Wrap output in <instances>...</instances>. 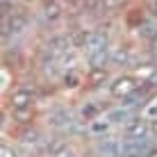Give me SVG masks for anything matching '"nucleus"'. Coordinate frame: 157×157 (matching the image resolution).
Returning a JSON list of instances; mask_svg holds the SVG:
<instances>
[{
  "instance_id": "obj_1",
  "label": "nucleus",
  "mask_w": 157,
  "mask_h": 157,
  "mask_svg": "<svg viewBox=\"0 0 157 157\" xmlns=\"http://www.w3.org/2000/svg\"><path fill=\"white\" fill-rule=\"evenodd\" d=\"M34 102H36V91L32 86H18V89H14L12 91V102H9L12 105V116L21 123L30 121Z\"/></svg>"
},
{
  "instance_id": "obj_2",
  "label": "nucleus",
  "mask_w": 157,
  "mask_h": 157,
  "mask_svg": "<svg viewBox=\"0 0 157 157\" xmlns=\"http://www.w3.org/2000/svg\"><path fill=\"white\" fill-rule=\"evenodd\" d=\"M153 153L150 137H128L121 141V157H146Z\"/></svg>"
},
{
  "instance_id": "obj_3",
  "label": "nucleus",
  "mask_w": 157,
  "mask_h": 157,
  "mask_svg": "<svg viewBox=\"0 0 157 157\" xmlns=\"http://www.w3.org/2000/svg\"><path fill=\"white\" fill-rule=\"evenodd\" d=\"M28 25H30V18L25 14H21V12H14L12 16H5L2 18V39L7 41L9 36L16 39V36L25 34Z\"/></svg>"
},
{
  "instance_id": "obj_4",
  "label": "nucleus",
  "mask_w": 157,
  "mask_h": 157,
  "mask_svg": "<svg viewBox=\"0 0 157 157\" xmlns=\"http://www.w3.org/2000/svg\"><path fill=\"white\" fill-rule=\"evenodd\" d=\"M137 89H139V82H137V80L130 78V75H123V78H118L116 82L112 84L109 94L114 96V98H123V100H128Z\"/></svg>"
},
{
  "instance_id": "obj_5",
  "label": "nucleus",
  "mask_w": 157,
  "mask_h": 157,
  "mask_svg": "<svg viewBox=\"0 0 157 157\" xmlns=\"http://www.w3.org/2000/svg\"><path fill=\"white\" fill-rule=\"evenodd\" d=\"M96 153L100 157H121V141L118 139H112V137H102L98 146H96Z\"/></svg>"
},
{
  "instance_id": "obj_6",
  "label": "nucleus",
  "mask_w": 157,
  "mask_h": 157,
  "mask_svg": "<svg viewBox=\"0 0 157 157\" xmlns=\"http://www.w3.org/2000/svg\"><path fill=\"white\" fill-rule=\"evenodd\" d=\"M123 132H125V137H146L148 134V123L139 121V118H132V121H128L125 125H123Z\"/></svg>"
},
{
  "instance_id": "obj_7",
  "label": "nucleus",
  "mask_w": 157,
  "mask_h": 157,
  "mask_svg": "<svg viewBox=\"0 0 157 157\" xmlns=\"http://www.w3.org/2000/svg\"><path fill=\"white\" fill-rule=\"evenodd\" d=\"M132 107H128V105H123V107H118V109H112V112H107V121L109 123H128V121H132Z\"/></svg>"
},
{
  "instance_id": "obj_8",
  "label": "nucleus",
  "mask_w": 157,
  "mask_h": 157,
  "mask_svg": "<svg viewBox=\"0 0 157 157\" xmlns=\"http://www.w3.org/2000/svg\"><path fill=\"white\" fill-rule=\"evenodd\" d=\"M43 18H46L48 21V23H55V21H59V18H62V5H59V2H50V5H46V7H43Z\"/></svg>"
},
{
  "instance_id": "obj_9",
  "label": "nucleus",
  "mask_w": 157,
  "mask_h": 157,
  "mask_svg": "<svg viewBox=\"0 0 157 157\" xmlns=\"http://www.w3.org/2000/svg\"><path fill=\"white\" fill-rule=\"evenodd\" d=\"M130 62V52L125 48H112V55H109V64L114 66H125Z\"/></svg>"
},
{
  "instance_id": "obj_10",
  "label": "nucleus",
  "mask_w": 157,
  "mask_h": 157,
  "mask_svg": "<svg viewBox=\"0 0 157 157\" xmlns=\"http://www.w3.org/2000/svg\"><path fill=\"white\" fill-rule=\"evenodd\" d=\"M121 5H123V0H98L96 12H112V9H118Z\"/></svg>"
},
{
  "instance_id": "obj_11",
  "label": "nucleus",
  "mask_w": 157,
  "mask_h": 157,
  "mask_svg": "<svg viewBox=\"0 0 157 157\" xmlns=\"http://www.w3.org/2000/svg\"><path fill=\"white\" fill-rule=\"evenodd\" d=\"M0 157H18V148H14L12 144L5 141L2 148H0Z\"/></svg>"
},
{
  "instance_id": "obj_12",
  "label": "nucleus",
  "mask_w": 157,
  "mask_h": 157,
  "mask_svg": "<svg viewBox=\"0 0 157 157\" xmlns=\"http://www.w3.org/2000/svg\"><path fill=\"white\" fill-rule=\"evenodd\" d=\"M98 112H100V107H98V105H84V107H82V116L86 118V121H89V118H94L96 114H98Z\"/></svg>"
},
{
  "instance_id": "obj_13",
  "label": "nucleus",
  "mask_w": 157,
  "mask_h": 157,
  "mask_svg": "<svg viewBox=\"0 0 157 157\" xmlns=\"http://www.w3.org/2000/svg\"><path fill=\"white\" fill-rule=\"evenodd\" d=\"M64 82H66V86H78L80 82H82V78H80L75 71H71V75H66V78H64Z\"/></svg>"
}]
</instances>
